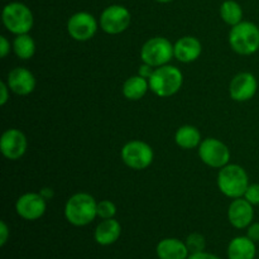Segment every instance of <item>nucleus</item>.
<instances>
[{
	"instance_id": "obj_1",
	"label": "nucleus",
	"mask_w": 259,
	"mask_h": 259,
	"mask_svg": "<svg viewBox=\"0 0 259 259\" xmlns=\"http://www.w3.org/2000/svg\"><path fill=\"white\" fill-rule=\"evenodd\" d=\"M65 217L70 224L85 227L98 217V202L86 192L72 195L65 205Z\"/></svg>"
},
{
	"instance_id": "obj_2",
	"label": "nucleus",
	"mask_w": 259,
	"mask_h": 259,
	"mask_svg": "<svg viewBox=\"0 0 259 259\" xmlns=\"http://www.w3.org/2000/svg\"><path fill=\"white\" fill-rule=\"evenodd\" d=\"M248 186H249V179L242 166L227 164L220 168L218 174V187L225 196L230 199L244 197Z\"/></svg>"
},
{
	"instance_id": "obj_3",
	"label": "nucleus",
	"mask_w": 259,
	"mask_h": 259,
	"mask_svg": "<svg viewBox=\"0 0 259 259\" xmlns=\"http://www.w3.org/2000/svg\"><path fill=\"white\" fill-rule=\"evenodd\" d=\"M149 89L159 98H168L180 91L184 83V75L180 68L164 65L157 67L149 78Z\"/></svg>"
},
{
	"instance_id": "obj_4",
	"label": "nucleus",
	"mask_w": 259,
	"mask_h": 259,
	"mask_svg": "<svg viewBox=\"0 0 259 259\" xmlns=\"http://www.w3.org/2000/svg\"><path fill=\"white\" fill-rule=\"evenodd\" d=\"M229 45L238 55H253L259 50V27L244 20L234 25L229 33Z\"/></svg>"
},
{
	"instance_id": "obj_5",
	"label": "nucleus",
	"mask_w": 259,
	"mask_h": 259,
	"mask_svg": "<svg viewBox=\"0 0 259 259\" xmlns=\"http://www.w3.org/2000/svg\"><path fill=\"white\" fill-rule=\"evenodd\" d=\"M2 19L5 28L13 34H27L33 27V14L29 8L19 2L9 3L4 7Z\"/></svg>"
},
{
	"instance_id": "obj_6",
	"label": "nucleus",
	"mask_w": 259,
	"mask_h": 259,
	"mask_svg": "<svg viewBox=\"0 0 259 259\" xmlns=\"http://www.w3.org/2000/svg\"><path fill=\"white\" fill-rule=\"evenodd\" d=\"M175 57L172 43L167 38L154 37L147 40L141 50V58L144 63L153 67H161Z\"/></svg>"
},
{
	"instance_id": "obj_7",
	"label": "nucleus",
	"mask_w": 259,
	"mask_h": 259,
	"mask_svg": "<svg viewBox=\"0 0 259 259\" xmlns=\"http://www.w3.org/2000/svg\"><path fill=\"white\" fill-rule=\"evenodd\" d=\"M153 149L142 141H131L121 148V159L132 169H146L153 162Z\"/></svg>"
},
{
	"instance_id": "obj_8",
	"label": "nucleus",
	"mask_w": 259,
	"mask_h": 259,
	"mask_svg": "<svg viewBox=\"0 0 259 259\" xmlns=\"http://www.w3.org/2000/svg\"><path fill=\"white\" fill-rule=\"evenodd\" d=\"M199 157L206 166L223 168L229 163L230 151L227 144L217 138H206L199 146Z\"/></svg>"
},
{
	"instance_id": "obj_9",
	"label": "nucleus",
	"mask_w": 259,
	"mask_h": 259,
	"mask_svg": "<svg viewBox=\"0 0 259 259\" xmlns=\"http://www.w3.org/2000/svg\"><path fill=\"white\" fill-rule=\"evenodd\" d=\"M132 15L123 5L114 4L105 8L100 15L101 29L108 34H119L129 28Z\"/></svg>"
},
{
	"instance_id": "obj_10",
	"label": "nucleus",
	"mask_w": 259,
	"mask_h": 259,
	"mask_svg": "<svg viewBox=\"0 0 259 259\" xmlns=\"http://www.w3.org/2000/svg\"><path fill=\"white\" fill-rule=\"evenodd\" d=\"M98 22L93 14L88 12L75 13L67 22V32L75 40L86 42L95 35Z\"/></svg>"
},
{
	"instance_id": "obj_11",
	"label": "nucleus",
	"mask_w": 259,
	"mask_h": 259,
	"mask_svg": "<svg viewBox=\"0 0 259 259\" xmlns=\"http://www.w3.org/2000/svg\"><path fill=\"white\" fill-rule=\"evenodd\" d=\"M47 200L37 192H28L22 195L15 204V211L25 220H37L45 215L47 209Z\"/></svg>"
},
{
	"instance_id": "obj_12",
	"label": "nucleus",
	"mask_w": 259,
	"mask_h": 259,
	"mask_svg": "<svg viewBox=\"0 0 259 259\" xmlns=\"http://www.w3.org/2000/svg\"><path fill=\"white\" fill-rule=\"evenodd\" d=\"M28 142L24 134L18 129H8L0 139V151L5 158L17 161L27 152Z\"/></svg>"
},
{
	"instance_id": "obj_13",
	"label": "nucleus",
	"mask_w": 259,
	"mask_h": 259,
	"mask_svg": "<svg viewBox=\"0 0 259 259\" xmlns=\"http://www.w3.org/2000/svg\"><path fill=\"white\" fill-rule=\"evenodd\" d=\"M258 90V81L250 72H240L230 81L229 95L233 100L248 101L254 98Z\"/></svg>"
},
{
	"instance_id": "obj_14",
	"label": "nucleus",
	"mask_w": 259,
	"mask_h": 259,
	"mask_svg": "<svg viewBox=\"0 0 259 259\" xmlns=\"http://www.w3.org/2000/svg\"><path fill=\"white\" fill-rule=\"evenodd\" d=\"M254 210L253 205L243 197H238L232 201L228 209V219L229 223L237 229H244L253 223Z\"/></svg>"
},
{
	"instance_id": "obj_15",
	"label": "nucleus",
	"mask_w": 259,
	"mask_h": 259,
	"mask_svg": "<svg viewBox=\"0 0 259 259\" xmlns=\"http://www.w3.org/2000/svg\"><path fill=\"white\" fill-rule=\"evenodd\" d=\"M8 86L10 91L20 96L29 95L35 88L34 75L24 67H15L8 73Z\"/></svg>"
},
{
	"instance_id": "obj_16",
	"label": "nucleus",
	"mask_w": 259,
	"mask_h": 259,
	"mask_svg": "<svg viewBox=\"0 0 259 259\" xmlns=\"http://www.w3.org/2000/svg\"><path fill=\"white\" fill-rule=\"evenodd\" d=\"M175 57L184 63H190L196 61L202 52V46L197 38L186 35L177 40L174 45Z\"/></svg>"
},
{
	"instance_id": "obj_17",
	"label": "nucleus",
	"mask_w": 259,
	"mask_h": 259,
	"mask_svg": "<svg viewBox=\"0 0 259 259\" xmlns=\"http://www.w3.org/2000/svg\"><path fill=\"white\" fill-rule=\"evenodd\" d=\"M157 255L159 259H187L189 248L186 243L176 238H166L157 244Z\"/></svg>"
},
{
	"instance_id": "obj_18",
	"label": "nucleus",
	"mask_w": 259,
	"mask_h": 259,
	"mask_svg": "<svg viewBox=\"0 0 259 259\" xmlns=\"http://www.w3.org/2000/svg\"><path fill=\"white\" fill-rule=\"evenodd\" d=\"M121 234V227L118 220L104 219L95 229V240L100 245H110L119 239Z\"/></svg>"
},
{
	"instance_id": "obj_19",
	"label": "nucleus",
	"mask_w": 259,
	"mask_h": 259,
	"mask_svg": "<svg viewBox=\"0 0 259 259\" xmlns=\"http://www.w3.org/2000/svg\"><path fill=\"white\" fill-rule=\"evenodd\" d=\"M229 259H254L255 244L248 237H237L228 247Z\"/></svg>"
},
{
	"instance_id": "obj_20",
	"label": "nucleus",
	"mask_w": 259,
	"mask_h": 259,
	"mask_svg": "<svg viewBox=\"0 0 259 259\" xmlns=\"http://www.w3.org/2000/svg\"><path fill=\"white\" fill-rule=\"evenodd\" d=\"M149 89V81L147 78L142 77V76H132V77L126 78L125 82L123 85V95L125 96L128 100L137 101L141 100L144 95L147 94Z\"/></svg>"
},
{
	"instance_id": "obj_21",
	"label": "nucleus",
	"mask_w": 259,
	"mask_h": 259,
	"mask_svg": "<svg viewBox=\"0 0 259 259\" xmlns=\"http://www.w3.org/2000/svg\"><path fill=\"white\" fill-rule=\"evenodd\" d=\"M175 141L179 147L184 149L196 148L201 144V134L196 126L192 125H182L177 129Z\"/></svg>"
},
{
	"instance_id": "obj_22",
	"label": "nucleus",
	"mask_w": 259,
	"mask_h": 259,
	"mask_svg": "<svg viewBox=\"0 0 259 259\" xmlns=\"http://www.w3.org/2000/svg\"><path fill=\"white\" fill-rule=\"evenodd\" d=\"M13 51L20 60H29L35 53V43L29 34H19L13 42Z\"/></svg>"
},
{
	"instance_id": "obj_23",
	"label": "nucleus",
	"mask_w": 259,
	"mask_h": 259,
	"mask_svg": "<svg viewBox=\"0 0 259 259\" xmlns=\"http://www.w3.org/2000/svg\"><path fill=\"white\" fill-rule=\"evenodd\" d=\"M220 17L227 24L234 27L243 22V9L239 3L234 0H227L220 7Z\"/></svg>"
},
{
	"instance_id": "obj_24",
	"label": "nucleus",
	"mask_w": 259,
	"mask_h": 259,
	"mask_svg": "<svg viewBox=\"0 0 259 259\" xmlns=\"http://www.w3.org/2000/svg\"><path fill=\"white\" fill-rule=\"evenodd\" d=\"M186 245L189 248V252L192 253H199L204 252L205 248V239L201 234L199 233H194V234L189 235L186 239Z\"/></svg>"
},
{
	"instance_id": "obj_25",
	"label": "nucleus",
	"mask_w": 259,
	"mask_h": 259,
	"mask_svg": "<svg viewBox=\"0 0 259 259\" xmlns=\"http://www.w3.org/2000/svg\"><path fill=\"white\" fill-rule=\"evenodd\" d=\"M116 214V206L109 200L98 202V217L101 219H113Z\"/></svg>"
},
{
	"instance_id": "obj_26",
	"label": "nucleus",
	"mask_w": 259,
	"mask_h": 259,
	"mask_svg": "<svg viewBox=\"0 0 259 259\" xmlns=\"http://www.w3.org/2000/svg\"><path fill=\"white\" fill-rule=\"evenodd\" d=\"M244 199L252 205H259V184L249 185L244 194Z\"/></svg>"
},
{
	"instance_id": "obj_27",
	"label": "nucleus",
	"mask_w": 259,
	"mask_h": 259,
	"mask_svg": "<svg viewBox=\"0 0 259 259\" xmlns=\"http://www.w3.org/2000/svg\"><path fill=\"white\" fill-rule=\"evenodd\" d=\"M247 237L249 239H252L253 242H259V223H252V224L248 227V233Z\"/></svg>"
},
{
	"instance_id": "obj_28",
	"label": "nucleus",
	"mask_w": 259,
	"mask_h": 259,
	"mask_svg": "<svg viewBox=\"0 0 259 259\" xmlns=\"http://www.w3.org/2000/svg\"><path fill=\"white\" fill-rule=\"evenodd\" d=\"M154 70H156V68H154L153 66L147 65V63L143 62V65H141V67H139L138 75L142 76V77L147 78V80H149V78H151V76L153 75Z\"/></svg>"
},
{
	"instance_id": "obj_29",
	"label": "nucleus",
	"mask_w": 259,
	"mask_h": 259,
	"mask_svg": "<svg viewBox=\"0 0 259 259\" xmlns=\"http://www.w3.org/2000/svg\"><path fill=\"white\" fill-rule=\"evenodd\" d=\"M9 86L7 82H0V105H5L9 100Z\"/></svg>"
},
{
	"instance_id": "obj_30",
	"label": "nucleus",
	"mask_w": 259,
	"mask_h": 259,
	"mask_svg": "<svg viewBox=\"0 0 259 259\" xmlns=\"http://www.w3.org/2000/svg\"><path fill=\"white\" fill-rule=\"evenodd\" d=\"M9 238V228L5 224V222H0V245L4 247Z\"/></svg>"
},
{
	"instance_id": "obj_31",
	"label": "nucleus",
	"mask_w": 259,
	"mask_h": 259,
	"mask_svg": "<svg viewBox=\"0 0 259 259\" xmlns=\"http://www.w3.org/2000/svg\"><path fill=\"white\" fill-rule=\"evenodd\" d=\"M9 52H10L9 40H8L4 35H2V37H0V56H2L3 58H5Z\"/></svg>"
},
{
	"instance_id": "obj_32",
	"label": "nucleus",
	"mask_w": 259,
	"mask_h": 259,
	"mask_svg": "<svg viewBox=\"0 0 259 259\" xmlns=\"http://www.w3.org/2000/svg\"><path fill=\"white\" fill-rule=\"evenodd\" d=\"M187 259H220L218 255L211 254V253L206 252H199V253H192Z\"/></svg>"
},
{
	"instance_id": "obj_33",
	"label": "nucleus",
	"mask_w": 259,
	"mask_h": 259,
	"mask_svg": "<svg viewBox=\"0 0 259 259\" xmlns=\"http://www.w3.org/2000/svg\"><path fill=\"white\" fill-rule=\"evenodd\" d=\"M40 195H42L43 197H45L46 200H50V199H52L53 197V190L52 189H50V187H45V189H42L40 190V192H39Z\"/></svg>"
},
{
	"instance_id": "obj_34",
	"label": "nucleus",
	"mask_w": 259,
	"mask_h": 259,
	"mask_svg": "<svg viewBox=\"0 0 259 259\" xmlns=\"http://www.w3.org/2000/svg\"><path fill=\"white\" fill-rule=\"evenodd\" d=\"M156 2H158V3H171L172 0H156Z\"/></svg>"
}]
</instances>
